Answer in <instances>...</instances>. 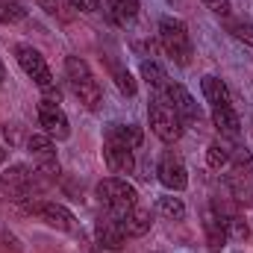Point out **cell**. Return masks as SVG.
Instances as JSON below:
<instances>
[{
  "label": "cell",
  "mask_w": 253,
  "mask_h": 253,
  "mask_svg": "<svg viewBox=\"0 0 253 253\" xmlns=\"http://www.w3.org/2000/svg\"><path fill=\"white\" fill-rule=\"evenodd\" d=\"M47 186H50V183H47L36 168H30V165H24V162H15V165H9V168L0 174V194H3L9 203L21 206L24 212H27L33 203L44 200V189H47Z\"/></svg>",
  "instance_id": "cell-1"
},
{
  "label": "cell",
  "mask_w": 253,
  "mask_h": 253,
  "mask_svg": "<svg viewBox=\"0 0 253 253\" xmlns=\"http://www.w3.org/2000/svg\"><path fill=\"white\" fill-rule=\"evenodd\" d=\"M200 91H203V100L209 106V115H212V124L215 129L224 135V138H236L242 132V118L233 106V97H230V88L221 77H212L206 74L200 80Z\"/></svg>",
  "instance_id": "cell-2"
},
{
  "label": "cell",
  "mask_w": 253,
  "mask_h": 253,
  "mask_svg": "<svg viewBox=\"0 0 253 253\" xmlns=\"http://www.w3.org/2000/svg\"><path fill=\"white\" fill-rule=\"evenodd\" d=\"M65 83H68L71 94L80 100L83 109L97 112V109L103 106V88H100L94 71L88 68L85 59H80V56H74V53L65 56Z\"/></svg>",
  "instance_id": "cell-3"
},
{
  "label": "cell",
  "mask_w": 253,
  "mask_h": 253,
  "mask_svg": "<svg viewBox=\"0 0 253 253\" xmlns=\"http://www.w3.org/2000/svg\"><path fill=\"white\" fill-rule=\"evenodd\" d=\"M224 186L230 191V197L245 209L253 206V153L242 144H233V159L224 168Z\"/></svg>",
  "instance_id": "cell-4"
},
{
  "label": "cell",
  "mask_w": 253,
  "mask_h": 253,
  "mask_svg": "<svg viewBox=\"0 0 253 253\" xmlns=\"http://www.w3.org/2000/svg\"><path fill=\"white\" fill-rule=\"evenodd\" d=\"M159 47L165 50V56L180 68H189L194 59V42H191V33L186 27V21L180 18H159Z\"/></svg>",
  "instance_id": "cell-5"
},
{
  "label": "cell",
  "mask_w": 253,
  "mask_h": 253,
  "mask_svg": "<svg viewBox=\"0 0 253 253\" xmlns=\"http://www.w3.org/2000/svg\"><path fill=\"white\" fill-rule=\"evenodd\" d=\"M12 53H15V62L21 65V71L44 91V97H50V100H59V85H56V77H53V71H50V65L47 59L33 47V44H27V42H18L15 47H12Z\"/></svg>",
  "instance_id": "cell-6"
},
{
  "label": "cell",
  "mask_w": 253,
  "mask_h": 253,
  "mask_svg": "<svg viewBox=\"0 0 253 253\" xmlns=\"http://www.w3.org/2000/svg\"><path fill=\"white\" fill-rule=\"evenodd\" d=\"M147 121H150L153 135H156L159 141H165V144H177V141L183 138V132H186L183 118H180V115L174 112V106H171L165 97H159V94H153L150 103H147Z\"/></svg>",
  "instance_id": "cell-7"
},
{
  "label": "cell",
  "mask_w": 253,
  "mask_h": 253,
  "mask_svg": "<svg viewBox=\"0 0 253 253\" xmlns=\"http://www.w3.org/2000/svg\"><path fill=\"white\" fill-rule=\"evenodd\" d=\"M94 197L103 206V212H112V215H124L126 209L138 203V191L132 183H126V177H103L94 186Z\"/></svg>",
  "instance_id": "cell-8"
},
{
  "label": "cell",
  "mask_w": 253,
  "mask_h": 253,
  "mask_svg": "<svg viewBox=\"0 0 253 253\" xmlns=\"http://www.w3.org/2000/svg\"><path fill=\"white\" fill-rule=\"evenodd\" d=\"M27 150H30V159H33V168L47 180V183H56L62 177V165H59V156H56V144L50 135L44 132H33L27 138Z\"/></svg>",
  "instance_id": "cell-9"
},
{
  "label": "cell",
  "mask_w": 253,
  "mask_h": 253,
  "mask_svg": "<svg viewBox=\"0 0 253 253\" xmlns=\"http://www.w3.org/2000/svg\"><path fill=\"white\" fill-rule=\"evenodd\" d=\"M27 212H30L36 221L47 224L50 230L71 233V236H77V233H80V221L74 218V212H71L68 206H62V203H56V200H39V203H33Z\"/></svg>",
  "instance_id": "cell-10"
},
{
  "label": "cell",
  "mask_w": 253,
  "mask_h": 253,
  "mask_svg": "<svg viewBox=\"0 0 253 253\" xmlns=\"http://www.w3.org/2000/svg\"><path fill=\"white\" fill-rule=\"evenodd\" d=\"M156 180L168 191H186L189 189V168L186 159L177 150H162L159 162H156Z\"/></svg>",
  "instance_id": "cell-11"
},
{
  "label": "cell",
  "mask_w": 253,
  "mask_h": 253,
  "mask_svg": "<svg viewBox=\"0 0 253 253\" xmlns=\"http://www.w3.org/2000/svg\"><path fill=\"white\" fill-rule=\"evenodd\" d=\"M36 115H39V126L44 129V135H50L53 141H65V138H71V121H68L65 109L59 106V100L42 97L39 106H36Z\"/></svg>",
  "instance_id": "cell-12"
},
{
  "label": "cell",
  "mask_w": 253,
  "mask_h": 253,
  "mask_svg": "<svg viewBox=\"0 0 253 253\" xmlns=\"http://www.w3.org/2000/svg\"><path fill=\"white\" fill-rule=\"evenodd\" d=\"M159 97H165L171 106H174V112L183 118V124H197L200 126V121H203V112H200V103L191 97V91L183 85V83H168V88L159 94Z\"/></svg>",
  "instance_id": "cell-13"
},
{
  "label": "cell",
  "mask_w": 253,
  "mask_h": 253,
  "mask_svg": "<svg viewBox=\"0 0 253 253\" xmlns=\"http://www.w3.org/2000/svg\"><path fill=\"white\" fill-rule=\"evenodd\" d=\"M103 162H106L109 174L126 177V174L135 171V150L115 141V138H103Z\"/></svg>",
  "instance_id": "cell-14"
},
{
  "label": "cell",
  "mask_w": 253,
  "mask_h": 253,
  "mask_svg": "<svg viewBox=\"0 0 253 253\" xmlns=\"http://www.w3.org/2000/svg\"><path fill=\"white\" fill-rule=\"evenodd\" d=\"M94 239H97V245H103V248L121 251L126 245V236H124V230H121V224H118V215L103 212V215L94 221Z\"/></svg>",
  "instance_id": "cell-15"
},
{
  "label": "cell",
  "mask_w": 253,
  "mask_h": 253,
  "mask_svg": "<svg viewBox=\"0 0 253 253\" xmlns=\"http://www.w3.org/2000/svg\"><path fill=\"white\" fill-rule=\"evenodd\" d=\"M118 224H121V230H124L126 239H141V236H147L150 227H153V212L135 203L132 209H126L124 215H118Z\"/></svg>",
  "instance_id": "cell-16"
},
{
  "label": "cell",
  "mask_w": 253,
  "mask_h": 253,
  "mask_svg": "<svg viewBox=\"0 0 253 253\" xmlns=\"http://www.w3.org/2000/svg\"><path fill=\"white\" fill-rule=\"evenodd\" d=\"M203 236H206V245H209L212 253L224 251L227 242H230V236H227V230H224V224H221V218L212 206L203 209Z\"/></svg>",
  "instance_id": "cell-17"
},
{
  "label": "cell",
  "mask_w": 253,
  "mask_h": 253,
  "mask_svg": "<svg viewBox=\"0 0 253 253\" xmlns=\"http://www.w3.org/2000/svg\"><path fill=\"white\" fill-rule=\"evenodd\" d=\"M103 59V65H106V71H109V77L115 80V85L121 88V94H126V97H135V91H138V83L132 80V74L126 71V65L115 56V53H103L100 56Z\"/></svg>",
  "instance_id": "cell-18"
},
{
  "label": "cell",
  "mask_w": 253,
  "mask_h": 253,
  "mask_svg": "<svg viewBox=\"0 0 253 253\" xmlns=\"http://www.w3.org/2000/svg\"><path fill=\"white\" fill-rule=\"evenodd\" d=\"M103 138H115V141H121V144H126V147L138 150V147L144 144V129L135 126V124L112 121V124H106V129H103Z\"/></svg>",
  "instance_id": "cell-19"
},
{
  "label": "cell",
  "mask_w": 253,
  "mask_h": 253,
  "mask_svg": "<svg viewBox=\"0 0 253 253\" xmlns=\"http://www.w3.org/2000/svg\"><path fill=\"white\" fill-rule=\"evenodd\" d=\"M106 12H109L112 24H118V27H132V24L138 21L141 0H106Z\"/></svg>",
  "instance_id": "cell-20"
},
{
  "label": "cell",
  "mask_w": 253,
  "mask_h": 253,
  "mask_svg": "<svg viewBox=\"0 0 253 253\" xmlns=\"http://www.w3.org/2000/svg\"><path fill=\"white\" fill-rule=\"evenodd\" d=\"M230 159H233V144L224 135L215 138V141H209V147H206V165L212 171H224L230 165Z\"/></svg>",
  "instance_id": "cell-21"
},
{
  "label": "cell",
  "mask_w": 253,
  "mask_h": 253,
  "mask_svg": "<svg viewBox=\"0 0 253 253\" xmlns=\"http://www.w3.org/2000/svg\"><path fill=\"white\" fill-rule=\"evenodd\" d=\"M141 80L147 83V88H150L153 94H162V91L168 88V83H171V77L165 74V68L156 65L153 59H144V62H141Z\"/></svg>",
  "instance_id": "cell-22"
},
{
  "label": "cell",
  "mask_w": 253,
  "mask_h": 253,
  "mask_svg": "<svg viewBox=\"0 0 253 253\" xmlns=\"http://www.w3.org/2000/svg\"><path fill=\"white\" fill-rule=\"evenodd\" d=\"M156 212L165 221H186V203H183V197H174V191L171 194H162L156 200Z\"/></svg>",
  "instance_id": "cell-23"
},
{
  "label": "cell",
  "mask_w": 253,
  "mask_h": 253,
  "mask_svg": "<svg viewBox=\"0 0 253 253\" xmlns=\"http://www.w3.org/2000/svg\"><path fill=\"white\" fill-rule=\"evenodd\" d=\"M27 12L30 9L24 0H0V24H21Z\"/></svg>",
  "instance_id": "cell-24"
},
{
  "label": "cell",
  "mask_w": 253,
  "mask_h": 253,
  "mask_svg": "<svg viewBox=\"0 0 253 253\" xmlns=\"http://www.w3.org/2000/svg\"><path fill=\"white\" fill-rule=\"evenodd\" d=\"M230 33H233L239 42H245L248 47H253V24L251 21H233V24H230Z\"/></svg>",
  "instance_id": "cell-25"
},
{
  "label": "cell",
  "mask_w": 253,
  "mask_h": 253,
  "mask_svg": "<svg viewBox=\"0 0 253 253\" xmlns=\"http://www.w3.org/2000/svg\"><path fill=\"white\" fill-rule=\"evenodd\" d=\"M0 253H24V245L15 233L9 230H0Z\"/></svg>",
  "instance_id": "cell-26"
},
{
  "label": "cell",
  "mask_w": 253,
  "mask_h": 253,
  "mask_svg": "<svg viewBox=\"0 0 253 253\" xmlns=\"http://www.w3.org/2000/svg\"><path fill=\"white\" fill-rule=\"evenodd\" d=\"M203 6L212 15H218V18H230L233 15V0H203Z\"/></svg>",
  "instance_id": "cell-27"
},
{
  "label": "cell",
  "mask_w": 253,
  "mask_h": 253,
  "mask_svg": "<svg viewBox=\"0 0 253 253\" xmlns=\"http://www.w3.org/2000/svg\"><path fill=\"white\" fill-rule=\"evenodd\" d=\"M68 6L71 9H77V12H85V15H94V12H100V0H68Z\"/></svg>",
  "instance_id": "cell-28"
},
{
  "label": "cell",
  "mask_w": 253,
  "mask_h": 253,
  "mask_svg": "<svg viewBox=\"0 0 253 253\" xmlns=\"http://www.w3.org/2000/svg\"><path fill=\"white\" fill-rule=\"evenodd\" d=\"M39 3H42V9H47L50 15H56V12H59V0H39Z\"/></svg>",
  "instance_id": "cell-29"
},
{
  "label": "cell",
  "mask_w": 253,
  "mask_h": 253,
  "mask_svg": "<svg viewBox=\"0 0 253 253\" xmlns=\"http://www.w3.org/2000/svg\"><path fill=\"white\" fill-rule=\"evenodd\" d=\"M88 253H121V251H112V248H103V245H94Z\"/></svg>",
  "instance_id": "cell-30"
},
{
  "label": "cell",
  "mask_w": 253,
  "mask_h": 253,
  "mask_svg": "<svg viewBox=\"0 0 253 253\" xmlns=\"http://www.w3.org/2000/svg\"><path fill=\"white\" fill-rule=\"evenodd\" d=\"M6 159H9V150H6V147H3V144H0V165H3V162H6Z\"/></svg>",
  "instance_id": "cell-31"
},
{
  "label": "cell",
  "mask_w": 253,
  "mask_h": 253,
  "mask_svg": "<svg viewBox=\"0 0 253 253\" xmlns=\"http://www.w3.org/2000/svg\"><path fill=\"white\" fill-rule=\"evenodd\" d=\"M3 77H6V74H3V62H0V85H3Z\"/></svg>",
  "instance_id": "cell-32"
}]
</instances>
